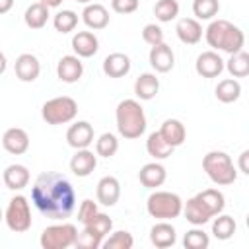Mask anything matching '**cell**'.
Here are the masks:
<instances>
[{"label": "cell", "instance_id": "9", "mask_svg": "<svg viewBox=\"0 0 249 249\" xmlns=\"http://www.w3.org/2000/svg\"><path fill=\"white\" fill-rule=\"evenodd\" d=\"M195 70L202 78H218L224 72V60L216 51H204L196 56Z\"/></svg>", "mask_w": 249, "mask_h": 249}, {"label": "cell", "instance_id": "15", "mask_svg": "<svg viewBox=\"0 0 249 249\" xmlns=\"http://www.w3.org/2000/svg\"><path fill=\"white\" fill-rule=\"evenodd\" d=\"M14 70H16V76L18 80L21 82H35L41 74V64H39V58L31 53H23L16 58V64H14Z\"/></svg>", "mask_w": 249, "mask_h": 249}, {"label": "cell", "instance_id": "39", "mask_svg": "<svg viewBox=\"0 0 249 249\" xmlns=\"http://www.w3.org/2000/svg\"><path fill=\"white\" fill-rule=\"evenodd\" d=\"M183 245H185L187 249H206V247L210 245V237H208V233H206L204 230H200V228L196 226V228H193V230H189V231L185 233Z\"/></svg>", "mask_w": 249, "mask_h": 249}, {"label": "cell", "instance_id": "32", "mask_svg": "<svg viewBox=\"0 0 249 249\" xmlns=\"http://www.w3.org/2000/svg\"><path fill=\"white\" fill-rule=\"evenodd\" d=\"M218 218H214V222H212V233H214V237L216 239H220V241H226V239H230L233 233H235V230H237V224H235V220L231 218V216H228V214H216Z\"/></svg>", "mask_w": 249, "mask_h": 249}, {"label": "cell", "instance_id": "12", "mask_svg": "<svg viewBox=\"0 0 249 249\" xmlns=\"http://www.w3.org/2000/svg\"><path fill=\"white\" fill-rule=\"evenodd\" d=\"M82 74H84V64L76 54H66L56 64V76L64 84H76L82 78Z\"/></svg>", "mask_w": 249, "mask_h": 249}, {"label": "cell", "instance_id": "25", "mask_svg": "<svg viewBox=\"0 0 249 249\" xmlns=\"http://www.w3.org/2000/svg\"><path fill=\"white\" fill-rule=\"evenodd\" d=\"M160 134L163 136V140L171 146V148H177L185 142L187 138V130H185V124L179 121V119H167L163 121V124L160 126Z\"/></svg>", "mask_w": 249, "mask_h": 249}, {"label": "cell", "instance_id": "34", "mask_svg": "<svg viewBox=\"0 0 249 249\" xmlns=\"http://www.w3.org/2000/svg\"><path fill=\"white\" fill-rule=\"evenodd\" d=\"M154 16L161 23L175 19L179 16V2L177 0H158L154 4Z\"/></svg>", "mask_w": 249, "mask_h": 249}, {"label": "cell", "instance_id": "33", "mask_svg": "<svg viewBox=\"0 0 249 249\" xmlns=\"http://www.w3.org/2000/svg\"><path fill=\"white\" fill-rule=\"evenodd\" d=\"M84 228H86L88 231H91L93 235H97V237L101 239V243H103V239L107 237V233H111V230H113V220H111L107 214L97 212L88 224H84Z\"/></svg>", "mask_w": 249, "mask_h": 249}, {"label": "cell", "instance_id": "2", "mask_svg": "<svg viewBox=\"0 0 249 249\" xmlns=\"http://www.w3.org/2000/svg\"><path fill=\"white\" fill-rule=\"evenodd\" d=\"M204 39L214 51H224L228 54L241 51L245 45L243 31L228 19H212L204 29Z\"/></svg>", "mask_w": 249, "mask_h": 249}, {"label": "cell", "instance_id": "3", "mask_svg": "<svg viewBox=\"0 0 249 249\" xmlns=\"http://www.w3.org/2000/svg\"><path fill=\"white\" fill-rule=\"evenodd\" d=\"M115 119H117L119 134L126 140L140 138L146 130V115H144L142 105L136 99H123L117 105Z\"/></svg>", "mask_w": 249, "mask_h": 249}, {"label": "cell", "instance_id": "31", "mask_svg": "<svg viewBox=\"0 0 249 249\" xmlns=\"http://www.w3.org/2000/svg\"><path fill=\"white\" fill-rule=\"evenodd\" d=\"M224 68L231 74V78H245L249 74V54L243 49L230 54V60L224 64Z\"/></svg>", "mask_w": 249, "mask_h": 249}, {"label": "cell", "instance_id": "16", "mask_svg": "<svg viewBox=\"0 0 249 249\" xmlns=\"http://www.w3.org/2000/svg\"><path fill=\"white\" fill-rule=\"evenodd\" d=\"M82 21L93 29V31H99V29H105L109 25V12L105 6L97 4V2H89L86 4V8L82 10Z\"/></svg>", "mask_w": 249, "mask_h": 249}, {"label": "cell", "instance_id": "46", "mask_svg": "<svg viewBox=\"0 0 249 249\" xmlns=\"http://www.w3.org/2000/svg\"><path fill=\"white\" fill-rule=\"evenodd\" d=\"M6 68H8V60H6V54L0 51V76L6 72Z\"/></svg>", "mask_w": 249, "mask_h": 249}, {"label": "cell", "instance_id": "26", "mask_svg": "<svg viewBox=\"0 0 249 249\" xmlns=\"http://www.w3.org/2000/svg\"><path fill=\"white\" fill-rule=\"evenodd\" d=\"M198 200H200V204L210 212V216L214 218L216 214H220L222 210H224V206H226V198H224V195L218 191V189H204V191H200L198 195H195Z\"/></svg>", "mask_w": 249, "mask_h": 249}, {"label": "cell", "instance_id": "18", "mask_svg": "<svg viewBox=\"0 0 249 249\" xmlns=\"http://www.w3.org/2000/svg\"><path fill=\"white\" fill-rule=\"evenodd\" d=\"M150 241L158 249H167V247L175 245L177 231H175V228L167 220H161V222H158V224L152 226V230H150Z\"/></svg>", "mask_w": 249, "mask_h": 249}, {"label": "cell", "instance_id": "28", "mask_svg": "<svg viewBox=\"0 0 249 249\" xmlns=\"http://www.w3.org/2000/svg\"><path fill=\"white\" fill-rule=\"evenodd\" d=\"M23 19H25V25L29 29H43L49 21V8L41 2H35L31 6H27Z\"/></svg>", "mask_w": 249, "mask_h": 249}, {"label": "cell", "instance_id": "6", "mask_svg": "<svg viewBox=\"0 0 249 249\" xmlns=\"http://www.w3.org/2000/svg\"><path fill=\"white\" fill-rule=\"evenodd\" d=\"M76 115H78V103L68 95L53 97L45 101L41 107V117L47 124H66L72 123Z\"/></svg>", "mask_w": 249, "mask_h": 249}, {"label": "cell", "instance_id": "36", "mask_svg": "<svg viewBox=\"0 0 249 249\" xmlns=\"http://www.w3.org/2000/svg\"><path fill=\"white\" fill-rule=\"evenodd\" d=\"M53 25L58 33H70L76 29L78 25V14L72 12V10H62L58 14H54L53 18Z\"/></svg>", "mask_w": 249, "mask_h": 249}, {"label": "cell", "instance_id": "35", "mask_svg": "<svg viewBox=\"0 0 249 249\" xmlns=\"http://www.w3.org/2000/svg\"><path fill=\"white\" fill-rule=\"evenodd\" d=\"M119 150V140L113 132H103L95 140V154L101 158H113Z\"/></svg>", "mask_w": 249, "mask_h": 249}, {"label": "cell", "instance_id": "43", "mask_svg": "<svg viewBox=\"0 0 249 249\" xmlns=\"http://www.w3.org/2000/svg\"><path fill=\"white\" fill-rule=\"evenodd\" d=\"M247 160H249V150H243L239 154V171L249 175V165H247Z\"/></svg>", "mask_w": 249, "mask_h": 249}, {"label": "cell", "instance_id": "4", "mask_svg": "<svg viewBox=\"0 0 249 249\" xmlns=\"http://www.w3.org/2000/svg\"><path fill=\"white\" fill-rule=\"evenodd\" d=\"M202 169L206 171L208 179L220 187L231 185L237 179V169H235L231 158L220 150H212L202 158Z\"/></svg>", "mask_w": 249, "mask_h": 249}, {"label": "cell", "instance_id": "8", "mask_svg": "<svg viewBox=\"0 0 249 249\" xmlns=\"http://www.w3.org/2000/svg\"><path fill=\"white\" fill-rule=\"evenodd\" d=\"M4 220L6 226L16 233H23L31 228V208L23 195H16L10 198L8 208L4 212Z\"/></svg>", "mask_w": 249, "mask_h": 249}, {"label": "cell", "instance_id": "23", "mask_svg": "<svg viewBox=\"0 0 249 249\" xmlns=\"http://www.w3.org/2000/svg\"><path fill=\"white\" fill-rule=\"evenodd\" d=\"M2 181L10 191H21L29 183V169L21 163H12L4 169Z\"/></svg>", "mask_w": 249, "mask_h": 249}, {"label": "cell", "instance_id": "24", "mask_svg": "<svg viewBox=\"0 0 249 249\" xmlns=\"http://www.w3.org/2000/svg\"><path fill=\"white\" fill-rule=\"evenodd\" d=\"M160 91V80L156 78V74L152 72H144L136 78L134 82V95L142 101H150L158 95Z\"/></svg>", "mask_w": 249, "mask_h": 249}, {"label": "cell", "instance_id": "7", "mask_svg": "<svg viewBox=\"0 0 249 249\" xmlns=\"http://www.w3.org/2000/svg\"><path fill=\"white\" fill-rule=\"evenodd\" d=\"M78 235V228L74 224H53L43 230L39 243L43 249H68L74 245Z\"/></svg>", "mask_w": 249, "mask_h": 249}, {"label": "cell", "instance_id": "45", "mask_svg": "<svg viewBox=\"0 0 249 249\" xmlns=\"http://www.w3.org/2000/svg\"><path fill=\"white\" fill-rule=\"evenodd\" d=\"M41 4H45L47 8H58L62 4V0H39Z\"/></svg>", "mask_w": 249, "mask_h": 249}, {"label": "cell", "instance_id": "37", "mask_svg": "<svg viewBox=\"0 0 249 249\" xmlns=\"http://www.w3.org/2000/svg\"><path fill=\"white\" fill-rule=\"evenodd\" d=\"M218 12H220L218 0H193L195 19H212Z\"/></svg>", "mask_w": 249, "mask_h": 249}, {"label": "cell", "instance_id": "29", "mask_svg": "<svg viewBox=\"0 0 249 249\" xmlns=\"http://www.w3.org/2000/svg\"><path fill=\"white\" fill-rule=\"evenodd\" d=\"M216 99L222 101V103H233L239 99L241 95V84L235 80V78H226V80H220L216 89Z\"/></svg>", "mask_w": 249, "mask_h": 249}, {"label": "cell", "instance_id": "1", "mask_svg": "<svg viewBox=\"0 0 249 249\" xmlns=\"http://www.w3.org/2000/svg\"><path fill=\"white\" fill-rule=\"evenodd\" d=\"M31 200L43 216L51 220H66L76 208V191L64 175L43 171L33 183Z\"/></svg>", "mask_w": 249, "mask_h": 249}, {"label": "cell", "instance_id": "48", "mask_svg": "<svg viewBox=\"0 0 249 249\" xmlns=\"http://www.w3.org/2000/svg\"><path fill=\"white\" fill-rule=\"evenodd\" d=\"M4 220V212H2V208H0V222Z\"/></svg>", "mask_w": 249, "mask_h": 249}, {"label": "cell", "instance_id": "19", "mask_svg": "<svg viewBox=\"0 0 249 249\" xmlns=\"http://www.w3.org/2000/svg\"><path fill=\"white\" fill-rule=\"evenodd\" d=\"M175 33L181 43L185 45H196L202 39V25L195 18H181L175 25Z\"/></svg>", "mask_w": 249, "mask_h": 249}, {"label": "cell", "instance_id": "44", "mask_svg": "<svg viewBox=\"0 0 249 249\" xmlns=\"http://www.w3.org/2000/svg\"><path fill=\"white\" fill-rule=\"evenodd\" d=\"M12 8H14V0H0V16L8 14Z\"/></svg>", "mask_w": 249, "mask_h": 249}, {"label": "cell", "instance_id": "11", "mask_svg": "<svg viewBox=\"0 0 249 249\" xmlns=\"http://www.w3.org/2000/svg\"><path fill=\"white\" fill-rule=\"evenodd\" d=\"M95 196L97 202L103 206H115L121 198V183L117 177L113 175H105L97 181V189H95Z\"/></svg>", "mask_w": 249, "mask_h": 249}, {"label": "cell", "instance_id": "38", "mask_svg": "<svg viewBox=\"0 0 249 249\" xmlns=\"http://www.w3.org/2000/svg\"><path fill=\"white\" fill-rule=\"evenodd\" d=\"M132 245H134V237L124 230H119V231L111 233L101 243V247H105V249H132Z\"/></svg>", "mask_w": 249, "mask_h": 249}, {"label": "cell", "instance_id": "30", "mask_svg": "<svg viewBox=\"0 0 249 249\" xmlns=\"http://www.w3.org/2000/svg\"><path fill=\"white\" fill-rule=\"evenodd\" d=\"M146 150H148V154H150L154 160H165V158L171 156V152H173L175 148H171V146L163 140V136L160 134V130H156V132H152V134L148 136V140H146Z\"/></svg>", "mask_w": 249, "mask_h": 249}, {"label": "cell", "instance_id": "13", "mask_svg": "<svg viewBox=\"0 0 249 249\" xmlns=\"http://www.w3.org/2000/svg\"><path fill=\"white\" fill-rule=\"evenodd\" d=\"M2 146L8 154L21 156L29 150V134L19 126H12L2 134Z\"/></svg>", "mask_w": 249, "mask_h": 249}, {"label": "cell", "instance_id": "10", "mask_svg": "<svg viewBox=\"0 0 249 249\" xmlns=\"http://www.w3.org/2000/svg\"><path fill=\"white\" fill-rule=\"evenodd\" d=\"M66 142L74 150L89 148V144L93 142V126L88 121H76L66 130Z\"/></svg>", "mask_w": 249, "mask_h": 249}, {"label": "cell", "instance_id": "22", "mask_svg": "<svg viewBox=\"0 0 249 249\" xmlns=\"http://www.w3.org/2000/svg\"><path fill=\"white\" fill-rule=\"evenodd\" d=\"M130 58L124 53H111L103 60V72L109 78H123L130 72Z\"/></svg>", "mask_w": 249, "mask_h": 249}, {"label": "cell", "instance_id": "42", "mask_svg": "<svg viewBox=\"0 0 249 249\" xmlns=\"http://www.w3.org/2000/svg\"><path fill=\"white\" fill-rule=\"evenodd\" d=\"M138 4H140V0H111L113 12L123 14V16L136 12V10H138Z\"/></svg>", "mask_w": 249, "mask_h": 249}, {"label": "cell", "instance_id": "40", "mask_svg": "<svg viewBox=\"0 0 249 249\" xmlns=\"http://www.w3.org/2000/svg\"><path fill=\"white\" fill-rule=\"evenodd\" d=\"M142 39H144L150 47L160 45V43H163V29H161L160 25H156V23H148V25H144V29H142Z\"/></svg>", "mask_w": 249, "mask_h": 249}, {"label": "cell", "instance_id": "20", "mask_svg": "<svg viewBox=\"0 0 249 249\" xmlns=\"http://www.w3.org/2000/svg\"><path fill=\"white\" fill-rule=\"evenodd\" d=\"M138 179H140V183H142L146 189H158V187H161V185L165 183L167 171H165V167H163L161 163L150 161V163H146V165L140 167Z\"/></svg>", "mask_w": 249, "mask_h": 249}, {"label": "cell", "instance_id": "47", "mask_svg": "<svg viewBox=\"0 0 249 249\" xmlns=\"http://www.w3.org/2000/svg\"><path fill=\"white\" fill-rule=\"evenodd\" d=\"M76 2H80V4H89V2H93V0H76Z\"/></svg>", "mask_w": 249, "mask_h": 249}, {"label": "cell", "instance_id": "17", "mask_svg": "<svg viewBox=\"0 0 249 249\" xmlns=\"http://www.w3.org/2000/svg\"><path fill=\"white\" fill-rule=\"evenodd\" d=\"M97 165V154L89 152L88 148L76 150V154L70 158V171L76 177H88Z\"/></svg>", "mask_w": 249, "mask_h": 249}, {"label": "cell", "instance_id": "14", "mask_svg": "<svg viewBox=\"0 0 249 249\" xmlns=\"http://www.w3.org/2000/svg\"><path fill=\"white\" fill-rule=\"evenodd\" d=\"M148 60H150V66L160 72V74H165L173 68L175 64V54H173V49L165 43H160V45H154L150 49V54H148Z\"/></svg>", "mask_w": 249, "mask_h": 249}, {"label": "cell", "instance_id": "27", "mask_svg": "<svg viewBox=\"0 0 249 249\" xmlns=\"http://www.w3.org/2000/svg\"><path fill=\"white\" fill-rule=\"evenodd\" d=\"M183 212H185L187 222L193 224V226H204V224L210 222V218H212L210 212L200 204V200H198L196 196H193V198L187 200V204L183 206Z\"/></svg>", "mask_w": 249, "mask_h": 249}, {"label": "cell", "instance_id": "41", "mask_svg": "<svg viewBox=\"0 0 249 249\" xmlns=\"http://www.w3.org/2000/svg\"><path fill=\"white\" fill-rule=\"evenodd\" d=\"M97 212H99V210H97V202L86 198V200H82V204H80V208H78V222H80V224H88Z\"/></svg>", "mask_w": 249, "mask_h": 249}, {"label": "cell", "instance_id": "5", "mask_svg": "<svg viewBox=\"0 0 249 249\" xmlns=\"http://www.w3.org/2000/svg\"><path fill=\"white\" fill-rule=\"evenodd\" d=\"M146 210L156 220H173L183 212V200L177 193L154 191L146 200Z\"/></svg>", "mask_w": 249, "mask_h": 249}, {"label": "cell", "instance_id": "21", "mask_svg": "<svg viewBox=\"0 0 249 249\" xmlns=\"http://www.w3.org/2000/svg\"><path fill=\"white\" fill-rule=\"evenodd\" d=\"M72 49H74L76 56L89 58L99 51V39L91 31H78L72 37Z\"/></svg>", "mask_w": 249, "mask_h": 249}]
</instances>
